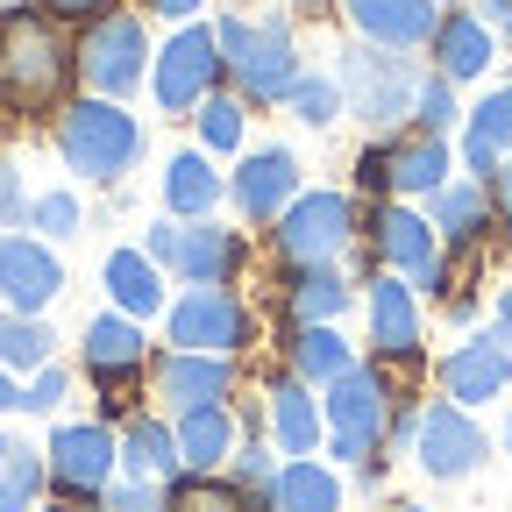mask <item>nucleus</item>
<instances>
[{
  "instance_id": "nucleus-1",
  "label": "nucleus",
  "mask_w": 512,
  "mask_h": 512,
  "mask_svg": "<svg viewBox=\"0 0 512 512\" xmlns=\"http://www.w3.org/2000/svg\"><path fill=\"white\" fill-rule=\"evenodd\" d=\"M72 72H79V43H64L57 15H43V8L0 15V107L43 114V107L64 100Z\"/></svg>"
},
{
  "instance_id": "nucleus-2",
  "label": "nucleus",
  "mask_w": 512,
  "mask_h": 512,
  "mask_svg": "<svg viewBox=\"0 0 512 512\" xmlns=\"http://www.w3.org/2000/svg\"><path fill=\"white\" fill-rule=\"evenodd\" d=\"M221 79L249 100V107H285L292 86L306 79L299 43H292V15H221Z\"/></svg>"
},
{
  "instance_id": "nucleus-3",
  "label": "nucleus",
  "mask_w": 512,
  "mask_h": 512,
  "mask_svg": "<svg viewBox=\"0 0 512 512\" xmlns=\"http://www.w3.org/2000/svg\"><path fill=\"white\" fill-rule=\"evenodd\" d=\"M57 157L72 164L86 185H121L143 164V121L121 100H107V93L64 100L57 107Z\"/></svg>"
},
{
  "instance_id": "nucleus-4",
  "label": "nucleus",
  "mask_w": 512,
  "mask_h": 512,
  "mask_svg": "<svg viewBox=\"0 0 512 512\" xmlns=\"http://www.w3.org/2000/svg\"><path fill=\"white\" fill-rule=\"evenodd\" d=\"M420 79H427V72H413L406 50H384V43H363V36L335 57V86H342L349 114H356L363 128H377V136H392L399 121H413Z\"/></svg>"
},
{
  "instance_id": "nucleus-5",
  "label": "nucleus",
  "mask_w": 512,
  "mask_h": 512,
  "mask_svg": "<svg viewBox=\"0 0 512 512\" xmlns=\"http://www.w3.org/2000/svg\"><path fill=\"white\" fill-rule=\"evenodd\" d=\"M392 377L384 370H363L349 363L335 384H328V399H320V420H328V456L335 463H370L384 434H392Z\"/></svg>"
},
{
  "instance_id": "nucleus-6",
  "label": "nucleus",
  "mask_w": 512,
  "mask_h": 512,
  "mask_svg": "<svg viewBox=\"0 0 512 512\" xmlns=\"http://www.w3.org/2000/svg\"><path fill=\"white\" fill-rule=\"evenodd\" d=\"M349 242H356V200L349 192H299V200L271 221V256L285 271L342 264Z\"/></svg>"
},
{
  "instance_id": "nucleus-7",
  "label": "nucleus",
  "mask_w": 512,
  "mask_h": 512,
  "mask_svg": "<svg viewBox=\"0 0 512 512\" xmlns=\"http://www.w3.org/2000/svg\"><path fill=\"white\" fill-rule=\"evenodd\" d=\"M143 249L157 256L178 285H235V271H242V235L221 228L214 214L207 221H178V214L171 221H150Z\"/></svg>"
},
{
  "instance_id": "nucleus-8",
  "label": "nucleus",
  "mask_w": 512,
  "mask_h": 512,
  "mask_svg": "<svg viewBox=\"0 0 512 512\" xmlns=\"http://www.w3.org/2000/svg\"><path fill=\"white\" fill-rule=\"evenodd\" d=\"M79 79H86V93H107V100L150 86V36H143V22L121 15V8L93 15L79 29Z\"/></svg>"
},
{
  "instance_id": "nucleus-9",
  "label": "nucleus",
  "mask_w": 512,
  "mask_h": 512,
  "mask_svg": "<svg viewBox=\"0 0 512 512\" xmlns=\"http://www.w3.org/2000/svg\"><path fill=\"white\" fill-rule=\"evenodd\" d=\"M171 349H214V356H242L249 349V306L235 285H192L171 299L164 313Z\"/></svg>"
},
{
  "instance_id": "nucleus-10",
  "label": "nucleus",
  "mask_w": 512,
  "mask_h": 512,
  "mask_svg": "<svg viewBox=\"0 0 512 512\" xmlns=\"http://www.w3.org/2000/svg\"><path fill=\"white\" fill-rule=\"evenodd\" d=\"M214 86H221V36L200 29V22H185V29L157 50V64H150V93H157L164 114H192Z\"/></svg>"
},
{
  "instance_id": "nucleus-11",
  "label": "nucleus",
  "mask_w": 512,
  "mask_h": 512,
  "mask_svg": "<svg viewBox=\"0 0 512 512\" xmlns=\"http://www.w3.org/2000/svg\"><path fill=\"white\" fill-rule=\"evenodd\" d=\"M413 456H420V470L427 477H441V484H463V477H477V463L491 456V441H484V427L470 420V406H456V399H434L420 420H413Z\"/></svg>"
},
{
  "instance_id": "nucleus-12",
  "label": "nucleus",
  "mask_w": 512,
  "mask_h": 512,
  "mask_svg": "<svg viewBox=\"0 0 512 512\" xmlns=\"http://www.w3.org/2000/svg\"><path fill=\"white\" fill-rule=\"evenodd\" d=\"M370 256H377L384 271H399V278L441 292V235H434V221L413 214L406 200H384V207L370 214Z\"/></svg>"
},
{
  "instance_id": "nucleus-13",
  "label": "nucleus",
  "mask_w": 512,
  "mask_h": 512,
  "mask_svg": "<svg viewBox=\"0 0 512 512\" xmlns=\"http://www.w3.org/2000/svg\"><path fill=\"white\" fill-rule=\"evenodd\" d=\"M50 484L64 491V498H100L107 484H114V470H121V441L100 427V420H64L57 434H50Z\"/></svg>"
},
{
  "instance_id": "nucleus-14",
  "label": "nucleus",
  "mask_w": 512,
  "mask_h": 512,
  "mask_svg": "<svg viewBox=\"0 0 512 512\" xmlns=\"http://www.w3.org/2000/svg\"><path fill=\"white\" fill-rule=\"evenodd\" d=\"M64 292V264L43 235H0V306L43 313Z\"/></svg>"
},
{
  "instance_id": "nucleus-15",
  "label": "nucleus",
  "mask_w": 512,
  "mask_h": 512,
  "mask_svg": "<svg viewBox=\"0 0 512 512\" xmlns=\"http://www.w3.org/2000/svg\"><path fill=\"white\" fill-rule=\"evenodd\" d=\"M512 384V342L491 328V335H470L441 356V392L456 406H491L498 392Z\"/></svg>"
},
{
  "instance_id": "nucleus-16",
  "label": "nucleus",
  "mask_w": 512,
  "mask_h": 512,
  "mask_svg": "<svg viewBox=\"0 0 512 512\" xmlns=\"http://www.w3.org/2000/svg\"><path fill=\"white\" fill-rule=\"evenodd\" d=\"M150 377H157V399H164L171 413L235 399V356H214V349H171Z\"/></svg>"
},
{
  "instance_id": "nucleus-17",
  "label": "nucleus",
  "mask_w": 512,
  "mask_h": 512,
  "mask_svg": "<svg viewBox=\"0 0 512 512\" xmlns=\"http://www.w3.org/2000/svg\"><path fill=\"white\" fill-rule=\"evenodd\" d=\"M228 200H235L249 221H278V214L299 200V157H292L285 143L249 150V157L235 164V178H228Z\"/></svg>"
},
{
  "instance_id": "nucleus-18",
  "label": "nucleus",
  "mask_w": 512,
  "mask_h": 512,
  "mask_svg": "<svg viewBox=\"0 0 512 512\" xmlns=\"http://www.w3.org/2000/svg\"><path fill=\"white\" fill-rule=\"evenodd\" d=\"M384 192L399 200H427L456 178V157H448V136H427V128H406V136H384Z\"/></svg>"
},
{
  "instance_id": "nucleus-19",
  "label": "nucleus",
  "mask_w": 512,
  "mask_h": 512,
  "mask_svg": "<svg viewBox=\"0 0 512 512\" xmlns=\"http://www.w3.org/2000/svg\"><path fill=\"white\" fill-rule=\"evenodd\" d=\"M335 8L363 43H384V50H427L441 22V0H335Z\"/></svg>"
},
{
  "instance_id": "nucleus-20",
  "label": "nucleus",
  "mask_w": 512,
  "mask_h": 512,
  "mask_svg": "<svg viewBox=\"0 0 512 512\" xmlns=\"http://www.w3.org/2000/svg\"><path fill=\"white\" fill-rule=\"evenodd\" d=\"M427 57H434V72L456 79V86L463 79H484L491 57H498V29L484 15H470V8H441V22L427 36Z\"/></svg>"
},
{
  "instance_id": "nucleus-21",
  "label": "nucleus",
  "mask_w": 512,
  "mask_h": 512,
  "mask_svg": "<svg viewBox=\"0 0 512 512\" xmlns=\"http://www.w3.org/2000/svg\"><path fill=\"white\" fill-rule=\"evenodd\" d=\"M491 178H448L441 192H427V221H434V235L448 242V249H477L491 228H498V207H491Z\"/></svg>"
},
{
  "instance_id": "nucleus-22",
  "label": "nucleus",
  "mask_w": 512,
  "mask_h": 512,
  "mask_svg": "<svg viewBox=\"0 0 512 512\" xmlns=\"http://www.w3.org/2000/svg\"><path fill=\"white\" fill-rule=\"evenodd\" d=\"M264 427H271V441L285 448V456H313V448H320L328 420H320V399H313L306 377L285 370L278 384H264Z\"/></svg>"
},
{
  "instance_id": "nucleus-23",
  "label": "nucleus",
  "mask_w": 512,
  "mask_h": 512,
  "mask_svg": "<svg viewBox=\"0 0 512 512\" xmlns=\"http://www.w3.org/2000/svg\"><path fill=\"white\" fill-rule=\"evenodd\" d=\"M363 313H370V342H377L384 363H413L420 356V306H413L406 278H377L370 299H363Z\"/></svg>"
},
{
  "instance_id": "nucleus-24",
  "label": "nucleus",
  "mask_w": 512,
  "mask_h": 512,
  "mask_svg": "<svg viewBox=\"0 0 512 512\" xmlns=\"http://www.w3.org/2000/svg\"><path fill=\"white\" fill-rule=\"evenodd\" d=\"M157 185H164V207H171L178 221H207V214L228 200V178L214 171V150H178V157H164Z\"/></svg>"
},
{
  "instance_id": "nucleus-25",
  "label": "nucleus",
  "mask_w": 512,
  "mask_h": 512,
  "mask_svg": "<svg viewBox=\"0 0 512 512\" xmlns=\"http://www.w3.org/2000/svg\"><path fill=\"white\" fill-rule=\"evenodd\" d=\"M79 349H86V370L100 377V384H121V377H136L143 370V328H136V313H93L86 320V335H79Z\"/></svg>"
},
{
  "instance_id": "nucleus-26",
  "label": "nucleus",
  "mask_w": 512,
  "mask_h": 512,
  "mask_svg": "<svg viewBox=\"0 0 512 512\" xmlns=\"http://www.w3.org/2000/svg\"><path fill=\"white\" fill-rule=\"evenodd\" d=\"M505 157H512V86L484 93L470 107V121H463V164H470V178H491L498 185V164Z\"/></svg>"
},
{
  "instance_id": "nucleus-27",
  "label": "nucleus",
  "mask_w": 512,
  "mask_h": 512,
  "mask_svg": "<svg viewBox=\"0 0 512 512\" xmlns=\"http://www.w3.org/2000/svg\"><path fill=\"white\" fill-rule=\"evenodd\" d=\"M235 441H242V420H235L228 399H221V406L178 413V456H185V470H228Z\"/></svg>"
},
{
  "instance_id": "nucleus-28",
  "label": "nucleus",
  "mask_w": 512,
  "mask_h": 512,
  "mask_svg": "<svg viewBox=\"0 0 512 512\" xmlns=\"http://www.w3.org/2000/svg\"><path fill=\"white\" fill-rule=\"evenodd\" d=\"M100 278H107V299H114L121 313H136V320L164 313V264H157L150 249H114Z\"/></svg>"
},
{
  "instance_id": "nucleus-29",
  "label": "nucleus",
  "mask_w": 512,
  "mask_h": 512,
  "mask_svg": "<svg viewBox=\"0 0 512 512\" xmlns=\"http://www.w3.org/2000/svg\"><path fill=\"white\" fill-rule=\"evenodd\" d=\"M178 427H164V420H128L121 427V477H150V484H171L178 477Z\"/></svg>"
},
{
  "instance_id": "nucleus-30",
  "label": "nucleus",
  "mask_w": 512,
  "mask_h": 512,
  "mask_svg": "<svg viewBox=\"0 0 512 512\" xmlns=\"http://www.w3.org/2000/svg\"><path fill=\"white\" fill-rule=\"evenodd\" d=\"M349 278L335 271V264H306V271H292V285H285V313H292V328H313V320H342L349 313Z\"/></svg>"
},
{
  "instance_id": "nucleus-31",
  "label": "nucleus",
  "mask_w": 512,
  "mask_h": 512,
  "mask_svg": "<svg viewBox=\"0 0 512 512\" xmlns=\"http://www.w3.org/2000/svg\"><path fill=\"white\" fill-rule=\"evenodd\" d=\"M271 512H342V477L328 463H285L271 484Z\"/></svg>"
},
{
  "instance_id": "nucleus-32",
  "label": "nucleus",
  "mask_w": 512,
  "mask_h": 512,
  "mask_svg": "<svg viewBox=\"0 0 512 512\" xmlns=\"http://www.w3.org/2000/svg\"><path fill=\"white\" fill-rule=\"evenodd\" d=\"M164 512H264L235 477L221 470H192V477H171L164 484Z\"/></svg>"
},
{
  "instance_id": "nucleus-33",
  "label": "nucleus",
  "mask_w": 512,
  "mask_h": 512,
  "mask_svg": "<svg viewBox=\"0 0 512 512\" xmlns=\"http://www.w3.org/2000/svg\"><path fill=\"white\" fill-rule=\"evenodd\" d=\"M285 356H292V377H306V384H335V377L356 363L335 320H313V328H299V335L285 342Z\"/></svg>"
},
{
  "instance_id": "nucleus-34",
  "label": "nucleus",
  "mask_w": 512,
  "mask_h": 512,
  "mask_svg": "<svg viewBox=\"0 0 512 512\" xmlns=\"http://www.w3.org/2000/svg\"><path fill=\"white\" fill-rule=\"evenodd\" d=\"M43 477H50V456H43V448L0 434V512H36Z\"/></svg>"
},
{
  "instance_id": "nucleus-35",
  "label": "nucleus",
  "mask_w": 512,
  "mask_h": 512,
  "mask_svg": "<svg viewBox=\"0 0 512 512\" xmlns=\"http://www.w3.org/2000/svg\"><path fill=\"white\" fill-rule=\"evenodd\" d=\"M192 128H200V150H214V157H235V150H242V136H249V100L214 86L200 107H192Z\"/></svg>"
},
{
  "instance_id": "nucleus-36",
  "label": "nucleus",
  "mask_w": 512,
  "mask_h": 512,
  "mask_svg": "<svg viewBox=\"0 0 512 512\" xmlns=\"http://www.w3.org/2000/svg\"><path fill=\"white\" fill-rule=\"evenodd\" d=\"M50 328H43V320L36 313H15V306H0V363H8V370H43L50 363Z\"/></svg>"
},
{
  "instance_id": "nucleus-37",
  "label": "nucleus",
  "mask_w": 512,
  "mask_h": 512,
  "mask_svg": "<svg viewBox=\"0 0 512 512\" xmlns=\"http://www.w3.org/2000/svg\"><path fill=\"white\" fill-rule=\"evenodd\" d=\"M285 107H292L306 128H335V121L349 114V100H342V86H335L328 72H306V79L292 86V100H285Z\"/></svg>"
},
{
  "instance_id": "nucleus-38",
  "label": "nucleus",
  "mask_w": 512,
  "mask_h": 512,
  "mask_svg": "<svg viewBox=\"0 0 512 512\" xmlns=\"http://www.w3.org/2000/svg\"><path fill=\"white\" fill-rule=\"evenodd\" d=\"M29 228L43 242H72L86 228V207L72 200V192H36V200H29Z\"/></svg>"
},
{
  "instance_id": "nucleus-39",
  "label": "nucleus",
  "mask_w": 512,
  "mask_h": 512,
  "mask_svg": "<svg viewBox=\"0 0 512 512\" xmlns=\"http://www.w3.org/2000/svg\"><path fill=\"white\" fill-rule=\"evenodd\" d=\"M228 470H235V484L271 512V484H278V470H271V441H235V456H228Z\"/></svg>"
},
{
  "instance_id": "nucleus-40",
  "label": "nucleus",
  "mask_w": 512,
  "mask_h": 512,
  "mask_svg": "<svg viewBox=\"0 0 512 512\" xmlns=\"http://www.w3.org/2000/svg\"><path fill=\"white\" fill-rule=\"evenodd\" d=\"M413 128H427V136H448V128H456V79H441V72H427V79H420Z\"/></svg>"
},
{
  "instance_id": "nucleus-41",
  "label": "nucleus",
  "mask_w": 512,
  "mask_h": 512,
  "mask_svg": "<svg viewBox=\"0 0 512 512\" xmlns=\"http://www.w3.org/2000/svg\"><path fill=\"white\" fill-rule=\"evenodd\" d=\"M100 505H107V512H164V491H157L150 477H114V484L100 491Z\"/></svg>"
},
{
  "instance_id": "nucleus-42",
  "label": "nucleus",
  "mask_w": 512,
  "mask_h": 512,
  "mask_svg": "<svg viewBox=\"0 0 512 512\" xmlns=\"http://www.w3.org/2000/svg\"><path fill=\"white\" fill-rule=\"evenodd\" d=\"M64 392H72V377H64L57 363H43V370L22 384V413H57V406H64Z\"/></svg>"
},
{
  "instance_id": "nucleus-43",
  "label": "nucleus",
  "mask_w": 512,
  "mask_h": 512,
  "mask_svg": "<svg viewBox=\"0 0 512 512\" xmlns=\"http://www.w3.org/2000/svg\"><path fill=\"white\" fill-rule=\"evenodd\" d=\"M15 221H29V192H22V164L0 157V228H15Z\"/></svg>"
},
{
  "instance_id": "nucleus-44",
  "label": "nucleus",
  "mask_w": 512,
  "mask_h": 512,
  "mask_svg": "<svg viewBox=\"0 0 512 512\" xmlns=\"http://www.w3.org/2000/svg\"><path fill=\"white\" fill-rule=\"evenodd\" d=\"M43 15H57V22H93V15H107L100 0H36Z\"/></svg>"
},
{
  "instance_id": "nucleus-45",
  "label": "nucleus",
  "mask_w": 512,
  "mask_h": 512,
  "mask_svg": "<svg viewBox=\"0 0 512 512\" xmlns=\"http://www.w3.org/2000/svg\"><path fill=\"white\" fill-rule=\"evenodd\" d=\"M143 8H150V15H164V22H192V15L207 8V0H143Z\"/></svg>"
},
{
  "instance_id": "nucleus-46",
  "label": "nucleus",
  "mask_w": 512,
  "mask_h": 512,
  "mask_svg": "<svg viewBox=\"0 0 512 512\" xmlns=\"http://www.w3.org/2000/svg\"><path fill=\"white\" fill-rule=\"evenodd\" d=\"M477 15H484L498 36H512V0H477Z\"/></svg>"
},
{
  "instance_id": "nucleus-47",
  "label": "nucleus",
  "mask_w": 512,
  "mask_h": 512,
  "mask_svg": "<svg viewBox=\"0 0 512 512\" xmlns=\"http://www.w3.org/2000/svg\"><path fill=\"white\" fill-rule=\"evenodd\" d=\"M8 406H22V384L8 377V363H0V413H8Z\"/></svg>"
},
{
  "instance_id": "nucleus-48",
  "label": "nucleus",
  "mask_w": 512,
  "mask_h": 512,
  "mask_svg": "<svg viewBox=\"0 0 512 512\" xmlns=\"http://www.w3.org/2000/svg\"><path fill=\"white\" fill-rule=\"evenodd\" d=\"M498 335H505V342H512V285H505V292H498Z\"/></svg>"
},
{
  "instance_id": "nucleus-49",
  "label": "nucleus",
  "mask_w": 512,
  "mask_h": 512,
  "mask_svg": "<svg viewBox=\"0 0 512 512\" xmlns=\"http://www.w3.org/2000/svg\"><path fill=\"white\" fill-rule=\"evenodd\" d=\"M335 0H292V15H328Z\"/></svg>"
},
{
  "instance_id": "nucleus-50",
  "label": "nucleus",
  "mask_w": 512,
  "mask_h": 512,
  "mask_svg": "<svg viewBox=\"0 0 512 512\" xmlns=\"http://www.w3.org/2000/svg\"><path fill=\"white\" fill-rule=\"evenodd\" d=\"M498 192H512V157H505V164H498Z\"/></svg>"
},
{
  "instance_id": "nucleus-51",
  "label": "nucleus",
  "mask_w": 512,
  "mask_h": 512,
  "mask_svg": "<svg viewBox=\"0 0 512 512\" xmlns=\"http://www.w3.org/2000/svg\"><path fill=\"white\" fill-rule=\"evenodd\" d=\"M505 456H512V413H505Z\"/></svg>"
},
{
  "instance_id": "nucleus-52",
  "label": "nucleus",
  "mask_w": 512,
  "mask_h": 512,
  "mask_svg": "<svg viewBox=\"0 0 512 512\" xmlns=\"http://www.w3.org/2000/svg\"><path fill=\"white\" fill-rule=\"evenodd\" d=\"M505 235H512V192H505Z\"/></svg>"
},
{
  "instance_id": "nucleus-53",
  "label": "nucleus",
  "mask_w": 512,
  "mask_h": 512,
  "mask_svg": "<svg viewBox=\"0 0 512 512\" xmlns=\"http://www.w3.org/2000/svg\"><path fill=\"white\" fill-rule=\"evenodd\" d=\"M8 8H22V0H0V15H8Z\"/></svg>"
},
{
  "instance_id": "nucleus-54",
  "label": "nucleus",
  "mask_w": 512,
  "mask_h": 512,
  "mask_svg": "<svg viewBox=\"0 0 512 512\" xmlns=\"http://www.w3.org/2000/svg\"><path fill=\"white\" fill-rule=\"evenodd\" d=\"M43 512H72V505H43Z\"/></svg>"
},
{
  "instance_id": "nucleus-55",
  "label": "nucleus",
  "mask_w": 512,
  "mask_h": 512,
  "mask_svg": "<svg viewBox=\"0 0 512 512\" xmlns=\"http://www.w3.org/2000/svg\"><path fill=\"white\" fill-rule=\"evenodd\" d=\"M399 512H427V505H399Z\"/></svg>"
},
{
  "instance_id": "nucleus-56",
  "label": "nucleus",
  "mask_w": 512,
  "mask_h": 512,
  "mask_svg": "<svg viewBox=\"0 0 512 512\" xmlns=\"http://www.w3.org/2000/svg\"><path fill=\"white\" fill-rule=\"evenodd\" d=\"M448 8H463V0H448Z\"/></svg>"
}]
</instances>
